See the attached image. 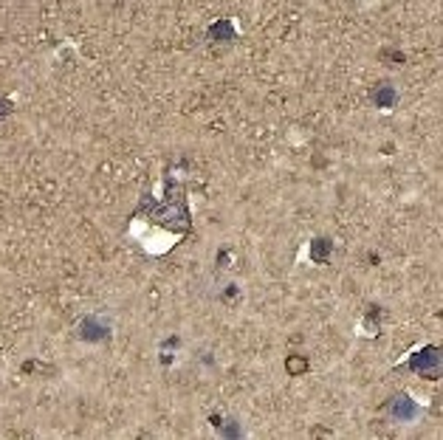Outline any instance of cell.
<instances>
[{
  "label": "cell",
  "instance_id": "6da1fadb",
  "mask_svg": "<svg viewBox=\"0 0 443 440\" xmlns=\"http://www.w3.org/2000/svg\"><path fill=\"white\" fill-rule=\"evenodd\" d=\"M285 367L291 370L293 376H300V373H305L308 361H305V358H300V355H293V358H288V361H285Z\"/></svg>",
  "mask_w": 443,
  "mask_h": 440
}]
</instances>
